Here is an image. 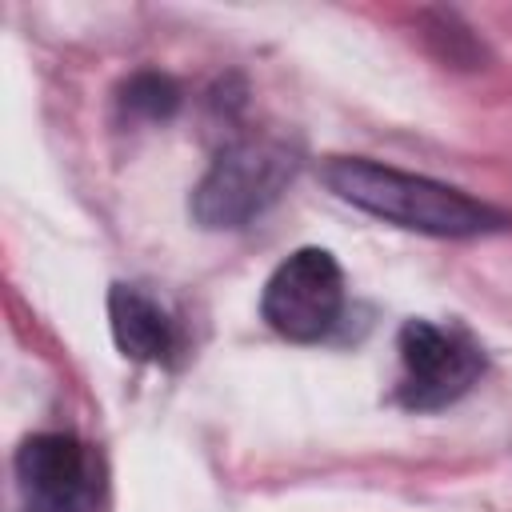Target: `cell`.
I'll list each match as a JSON object with an SVG mask.
<instances>
[{"mask_svg": "<svg viewBox=\"0 0 512 512\" xmlns=\"http://www.w3.org/2000/svg\"><path fill=\"white\" fill-rule=\"evenodd\" d=\"M320 180L328 184L332 196L344 204L408 228L424 236H444V240H468V236H492L512 224L504 208H492L488 200H476L452 184H440L420 172H404L380 160L364 156H328L320 164Z\"/></svg>", "mask_w": 512, "mask_h": 512, "instance_id": "1", "label": "cell"}, {"mask_svg": "<svg viewBox=\"0 0 512 512\" xmlns=\"http://www.w3.org/2000/svg\"><path fill=\"white\" fill-rule=\"evenodd\" d=\"M300 168V152L280 136H240L220 148L192 188V216L204 228H244L268 212Z\"/></svg>", "mask_w": 512, "mask_h": 512, "instance_id": "2", "label": "cell"}, {"mask_svg": "<svg viewBox=\"0 0 512 512\" xmlns=\"http://www.w3.org/2000/svg\"><path fill=\"white\" fill-rule=\"evenodd\" d=\"M344 312V272L328 248H296L284 256L260 296L268 328L292 344L324 340Z\"/></svg>", "mask_w": 512, "mask_h": 512, "instance_id": "3", "label": "cell"}, {"mask_svg": "<svg viewBox=\"0 0 512 512\" xmlns=\"http://www.w3.org/2000/svg\"><path fill=\"white\" fill-rule=\"evenodd\" d=\"M400 384L396 400L412 412H436L456 404L484 372L480 344L460 328H440L432 320H408L396 340Z\"/></svg>", "mask_w": 512, "mask_h": 512, "instance_id": "4", "label": "cell"}, {"mask_svg": "<svg viewBox=\"0 0 512 512\" xmlns=\"http://www.w3.org/2000/svg\"><path fill=\"white\" fill-rule=\"evenodd\" d=\"M16 488L24 512H96L100 464L68 432H36L16 452Z\"/></svg>", "mask_w": 512, "mask_h": 512, "instance_id": "5", "label": "cell"}, {"mask_svg": "<svg viewBox=\"0 0 512 512\" xmlns=\"http://www.w3.org/2000/svg\"><path fill=\"white\" fill-rule=\"evenodd\" d=\"M108 324H112L116 348L128 360L160 364V360H168L176 352V324L136 284H112V292H108Z\"/></svg>", "mask_w": 512, "mask_h": 512, "instance_id": "6", "label": "cell"}, {"mask_svg": "<svg viewBox=\"0 0 512 512\" xmlns=\"http://www.w3.org/2000/svg\"><path fill=\"white\" fill-rule=\"evenodd\" d=\"M120 104L140 120H172L180 108V84L164 72H136L120 88Z\"/></svg>", "mask_w": 512, "mask_h": 512, "instance_id": "7", "label": "cell"}]
</instances>
